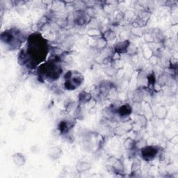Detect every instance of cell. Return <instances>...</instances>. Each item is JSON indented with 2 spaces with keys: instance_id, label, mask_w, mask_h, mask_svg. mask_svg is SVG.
<instances>
[{
  "instance_id": "obj_1",
  "label": "cell",
  "mask_w": 178,
  "mask_h": 178,
  "mask_svg": "<svg viewBox=\"0 0 178 178\" xmlns=\"http://www.w3.org/2000/svg\"><path fill=\"white\" fill-rule=\"evenodd\" d=\"M12 160L14 164L17 166H22L26 163V157L24 154L21 152H16L12 156Z\"/></svg>"
},
{
  "instance_id": "obj_2",
  "label": "cell",
  "mask_w": 178,
  "mask_h": 178,
  "mask_svg": "<svg viewBox=\"0 0 178 178\" xmlns=\"http://www.w3.org/2000/svg\"><path fill=\"white\" fill-rule=\"evenodd\" d=\"M158 152V149L156 147H143L142 149V154L144 156V159H147V157L152 158L154 157V156L156 155Z\"/></svg>"
},
{
  "instance_id": "obj_3",
  "label": "cell",
  "mask_w": 178,
  "mask_h": 178,
  "mask_svg": "<svg viewBox=\"0 0 178 178\" xmlns=\"http://www.w3.org/2000/svg\"><path fill=\"white\" fill-rule=\"evenodd\" d=\"M129 42L128 40L119 42L115 44V50L118 53H124L127 51V49L129 46Z\"/></svg>"
},
{
  "instance_id": "obj_4",
  "label": "cell",
  "mask_w": 178,
  "mask_h": 178,
  "mask_svg": "<svg viewBox=\"0 0 178 178\" xmlns=\"http://www.w3.org/2000/svg\"><path fill=\"white\" fill-rule=\"evenodd\" d=\"M76 168L77 171L83 172L88 170L90 168V165L88 163L84 162V161H80V162L77 163Z\"/></svg>"
},
{
  "instance_id": "obj_5",
  "label": "cell",
  "mask_w": 178,
  "mask_h": 178,
  "mask_svg": "<svg viewBox=\"0 0 178 178\" xmlns=\"http://www.w3.org/2000/svg\"><path fill=\"white\" fill-rule=\"evenodd\" d=\"M119 113L122 115H128L131 113V108L129 106V104L123 105L119 109Z\"/></svg>"
},
{
  "instance_id": "obj_6",
  "label": "cell",
  "mask_w": 178,
  "mask_h": 178,
  "mask_svg": "<svg viewBox=\"0 0 178 178\" xmlns=\"http://www.w3.org/2000/svg\"><path fill=\"white\" fill-rule=\"evenodd\" d=\"M91 99V95L88 92H82L79 94V101L83 103L88 102Z\"/></svg>"
},
{
  "instance_id": "obj_7",
  "label": "cell",
  "mask_w": 178,
  "mask_h": 178,
  "mask_svg": "<svg viewBox=\"0 0 178 178\" xmlns=\"http://www.w3.org/2000/svg\"><path fill=\"white\" fill-rule=\"evenodd\" d=\"M135 145V142L134 140L131 138H127L124 142V147H125V149H131L134 147Z\"/></svg>"
},
{
  "instance_id": "obj_8",
  "label": "cell",
  "mask_w": 178,
  "mask_h": 178,
  "mask_svg": "<svg viewBox=\"0 0 178 178\" xmlns=\"http://www.w3.org/2000/svg\"><path fill=\"white\" fill-rule=\"evenodd\" d=\"M136 122L140 127H144L147 124V120L143 115H136Z\"/></svg>"
},
{
  "instance_id": "obj_9",
  "label": "cell",
  "mask_w": 178,
  "mask_h": 178,
  "mask_svg": "<svg viewBox=\"0 0 178 178\" xmlns=\"http://www.w3.org/2000/svg\"><path fill=\"white\" fill-rule=\"evenodd\" d=\"M115 38V33L111 30L106 31L104 34V39H106V40H112Z\"/></svg>"
},
{
  "instance_id": "obj_10",
  "label": "cell",
  "mask_w": 178,
  "mask_h": 178,
  "mask_svg": "<svg viewBox=\"0 0 178 178\" xmlns=\"http://www.w3.org/2000/svg\"><path fill=\"white\" fill-rule=\"evenodd\" d=\"M140 167V161L138 159L136 160V161H134L131 165V171L132 172H136Z\"/></svg>"
},
{
  "instance_id": "obj_11",
  "label": "cell",
  "mask_w": 178,
  "mask_h": 178,
  "mask_svg": "<svg viewBox=\"0 0 178 178\" xmlns=\"http://www.w3.org/2000/svg\"><path fill=\"white\" fill-rule=\"evenodd\" d=\"M106 45V39H104V38L99 39L98 41H97V47L100 48V49L104 48Z\"/></svg>"
}]
</instances>
